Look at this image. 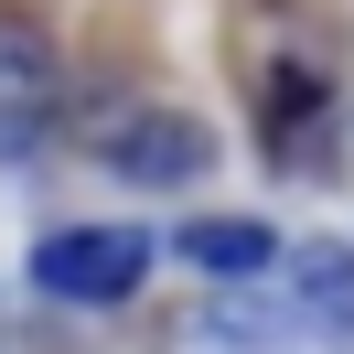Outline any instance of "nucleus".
Returning a JSON list of instances; mask_svg holds the SVG:
<instances>
[{"label":"nucleus","instance_id":"obj_1","mask_svg":"<svg viewBox=\"0 0 354 354\" xmlns=\"http://www.w3.org/2000/svg\"><path fill=\"white\" fill-rule=\"evenodd\" d=\"M86 140L97 161H108L118 183H204V161H215V129H204V118H183V108H161V97H118L108 118H86Z\"/></svg>","mask_w":354,"mask_h":354},{"label":"nucleus","instance_id":"obj_2","mask_svg":"<svg viewBox=\"0 0 354 354\" xmlns=\"http://www.w3.org/2000/svg\"><path fill=\"white\" fill-rule=\"evenodd\" d=\"M32 279L54 290V301H129L140 279H151V225H54L44 247H32Z\"/></svg>","mask_w":354,"mask_h":354},{"label":"nucleus","instance_id":"obj_3","mask_svg":"<svg viewBox=\"0 0 354 354\" xmlns=\"http://www.w3.org/2000/svg\"><path fill=\"white\" fill-rule=\"evenodd\" d=\"M54 118H65V65L22 11H0V161H32Z\"/></svg>","mask_w":354,"mask_h":354},{"label":"nucleus","instance_id":"obj_4","mask_svg":"<svg viewBox=\"0 0 354 354\" xmlns=\"http://www.w3.org/2000/svg\"><path fill=\"white\" fill-rule=\"evenodd\" d=\"M172 258L204 268L215 290H247V279H268V268H279V236H268L258 215H194V225L172 236Z\"/></svg>","mask_w":354,"mask_h":354},{"label":"nucleus","instance_id":"obj_5","mask_svg":"<svg viewBox=\"0 0 354 354\" xmlns=\"http://www.w3.org/2000/svg\"><path fill=\"white\" fill-rule=\"evenodd\" d=\"M290 311L322 344H354V247H301L290 258Z\"/></svg>","mask_w":354,"mask_h":354}]
</instances>
